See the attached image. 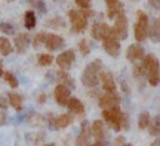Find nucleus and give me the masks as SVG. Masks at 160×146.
I'll return each mask as SVG.
<instances>
[{
    "instance_id": "obj_15",
    "label": "nucleus",
    "mask_w": 160,
    "mask_h": 146,
    "mask_svg": "<svg viewBox=\"0 0 160 146\" xmlns=\"http://www.w3.org/2000/svg\"><path fill=\"white\" fill-rule=\"evenodd\" d=\"M145 56V50L140 44H131L126 50V59L130 62H136Z\"/></svg>"
},
{
    "instance_id": "obj_27",
    "label": "nucleus",
    "mask_w": 160,
    "mask_h": 146,
    "mask_svg": "<svg viewBox=\"0 0 160 146\" xmlns=\"http://www.w3.org/2000/svg\"><path fill=\"white\" fill-rule=\"evenodd\" d=\"M122 12H124V5H122L120 1H119L116 5L108 7V17H109V19H115L118 15H120V14H122Z\"/></svg>"
},
{
    "instance_id": "obj_33",
    "label": "nucleus",
    "mask_w": 160,
    "mask_h": 146,
    "mask_svg": "<svg viewBox=\"0 0 160 146\" xmlns=\"http://www.w3.org/2000/svg\"><path fill=\"white\" fill-rule=\"evenodd\" d=\"M0 31L6 34V35H14L15 34V27L10 22H0Z\"/></svg>"
},
{
    "instance_id": "obj_1",
    "label": "nucleus",
    "mask_w": 160,
    "mask_h": 146,
    "mask_svg": "<svg viewBox=\"0 0 160 146\" xmlns=\"http://www.w3.org/2000/svg\"><path fill=\"white\" fill-rule=\"evenodd\" d=\"M140 66L144 71V76L148 77V81L151 86H158L160 82V62L156 56L148 54L141 59Z\"/></svg>"
},
{
    "instance_id": "obj_12",
    "label": "nucleus",
    "mask_w": 160,
    "mask_h": 146,
    "mask_svg": "<svg viewBox=\"0 0 160 146\" xmlns=\"http://www.w3.org/2000/svg\"><path fill=\"white\" fill-rule=\"evenodd\" d=\"M70 89L64 85V84H59L55 86L54 89V97L55 101L60 105V106H65L68 104V100L70 99Z\"/></svg>"
},
{
    "instance_id": "obj_44",
    "label": "nucleus",
    "mask_w": 160,
    "mask_h": 146,
    "mask_svg": "<svg viewBox=\"0 0 160 146\" xmlns=\"http://www.w3.org/2000/svg\"><path fill=\"white\" fill-rule=\"evenodd\" d=\"M42 146H55L54 144H45V145H42Z\"/></svg>"
},
{
    "instance_id": "obj_40",
    "label": "nucleus",
    "mask_w": 160,
    "mask_h": 146,
    "mask_svg": "<svg viewBox=\"0 0 160 146\" xmlns=\"http://www.w3.org/2000/svg\"><path fill=\"white\" fill-rule=\"evenodd\" d=\"M115 141H116V142H115L114 146H122V145H124V137H122V136H119Z\"/></svg>"
},
{
    "instance_id": "obj_28",
    "label": "nucleus",
    "mask_w": 160,
    "mask_h": 146,
    "mask_svg": "<svg viewBox=\"0 0 160 146\" xmlns=\"http://www.w3.org/2000/svg\"><path fill=\"white\" fill-rule=\"evenodd\" d=\"M149 121H150V114L149 111H141L140 115H139V119H138V126L140 130H145L149 125Z\"/></svg>"
},
{
    "instance_id": "obj_18",
    "label": "nucleus",
    "mask_w": 160,
    "mask_h": 146,
    "mask_svg": "<svg viewBox=\"0 0 160 146\" xmlns=\"http://www.w3.org/2000/svg\"><path fill=\"white\" fill-rule=\"evenodd\" d=\"M148 36L152 42H160V16H158L149 26Z\"/></svg>"
},
{
    "instance_id": "obj_10",
    "label": "nucleus",
    "mask_w": 160,
    "mask_h": 146,
    "mask_svg": "<svg viewBox=\"0 0 160 146\" xmlns=\"http://www.w3.org/2000/svg\"><path fill=\"white\" fill-rule=\"evenodd\" d=\"M90 137H91V127L89 122L85 120L81 122L80 132L76 137L75 145L76 146H90Z\"/></svg>"
},
{
    "instance_id": "obj_39",
    "label": "nucleus",
    "mask_w": 160,
    "mask_h": 146,
    "mask_svg": "<svg viewBox=\"0 0 160 146\" xmlns=\"http://www.w3.org/2000/svg\"><path fill=\"white\" fill-rule=\"evenodd\" d=\"M46 101V95L45 94H40L39 96H38V102L39 104H44Z\"/></svg>"
},
{
    "instance_id": "obj_47",
    "label": "nucleus",
    "mask_w": 160,
    "mask_h": 146,
    "mask_svg": "<svg viewBox=\"0 0 160 146\" xmlns=\"http://www.w3.org/2000/svg\"><path fill=\"white\" fill-rule=\"evenodd\" d=\"M6 1H9V2H11V1H14V0H6Z\"/></svg>"
},
{
    "instance_id": "obj_17",
    "label": "nucleus",
    "mask_w": 160,
    "mask_h": 146,
    "mask_svg": "<svg viewBox=\"0 0 160 146\" xmlns=\"http://www.w3.org/2000/svg\"><path fill=\"white\" fill-rule=\"evenodd\" d=\"M29 34H25V32H21V34H18L15 36V40H14V44H15V49L19 54H22L26 51L28 49V45H29Z\"/></svg>"
},
{
    "instance_id": "obj_6",
    "label": "nucleus",
    "mask_w": 160,
    "mask_h": 146,
    "mask_svg": "<svg viewBox=\"0 0 160 146\" xmlns=\"http://www.w3.org/2000/svg\"><path fill=\"white\" fill-rule=\"evenodd\" d=\"M101 41H102V49L106 51L108 55H110L111 57H118L120 55V49H121L120 40L112 34V31L110 32L109 36H106Z\"/></svg>"
},
{
    "instance_id": "obj_3",
    "label": "nucleus",
    "mask_w": 160,
    "mask_h": 146,
    "mask_svg": "<svg viewBox=\"0 0 160 146\" xmlns=\"http://www.w3.org/2000/svg\"><path fill=\"white\" fill-rule=\"evenodd\" d=\"M92 11L90 9H81V10H70L69 11V20L71 24L72 32H82L88 26V19L92 16Z\"/></svg>"
},
{
    "instance_id": "obj_19",
    "label": "nucleus",
    "mask_w": 160,
    "mask_h": 146,
    "mask_svg": "<svg viewBox=\"0 0 160 146\" xmlns=\"http://www.w3.org/2000/svg\"><path fill=\"white\" fill-rule=\"evenodd\" d=\"M66 106H68V109H69L71 112H74L75 115H81V114H84V111H85L84 104H82L78 97H71V99H69Z\"/></svg>"
},
{
    "instance_id": "obj_26",
    "label": "nucleus",
    "mask_w": 160,
    "mask_h": 146,
    "mask_svg": "<svg viewBox=\"0 0 160 146\" xmlns=\"http://www.w3.org/2000/svg\"><path fill=\"white\" fill-rule=\"evenodd\" d=\"M44 25H45L46 27H50V29H55V30H58V29H62V27L65 26V21H64L60 16H55V17H51V19L46 20Z\"/></svg>"
},
{
    "instance_id": "obj_20",
    "label": "nucleus",
    "mask_w": 160,
    "mask_h": 146,
    "mask_svg": "<svg viewBox=\"0 0 160 146\" xmlns=\"http://www.w3.org/2000/svg\"><path fill=\"white\" fill-rule=\"evenodd\" d=\"M91 127V135L95 137V140H102L105 136V129L104 122L101 120H94Z\"/></svg>"
},
{
    "instance_id": "obj_21",
    "label": "nucleus",
    "mask_w": 160,
    "mask_h": 146,
    "mask_svg": "<svg viewBox=\"0 0 160 146\" xmlns=\"http://www.w3.org/2000/svg\"><path fill=\"white\" fill-rule=\"evenodd\" d=\"M8 101L9 105L12 106L16 111H21L22 110V96L16 94V92H9L8 94Z\"/></svg>"
},
{
    "instance_id": "obj_13",
    "label": "nucleus",
    "mask_w": 160,
    "mask_h": 146,
    "mask_svg": "<svg viewBox=\"0 0 160 146\" xmlns=\"http://www.w3.org/2000/svg\"><path fill=\"white\" fill-rule=\"evenodd\" d=\"M119 96L115 91H106L105 94H102L99 99V106L104 110V109H110L112 106L119 105Z\"/></svg>"
},
{
    "instance_id": "obj_38",
    "label": "nucleus",
    "mask_w": 160,
    "mask_h": 146,
    "mask_svg": "<svg viewBox=\"0 0 160 146\" xmlns=\"http://www.w3.org/2000/svg\"><path fill=\"white\" fill-rule=\"evenodd\" d=\"M148 1H149V4H150L154 9L160 10V0H148Z\"/></svg>"
},
{
    "instance_id": "obj_30",
    "label": "nucleus",
    "mask_w": 160,
    "mask_h": 146,
    "mask_svg": "<svg viewBox=\"0 0 160 146\" xmlns=\"http://www.w3.org/2000/svg\"><path fill=\"white\" fill-rule=\"evenodd\" d=\"M45 37H46V32H44V31L38 32V34L35 35L34 40H32V47H34V49H39L41 45H44Z\"/></svg>"
},
{
    "instance_id": "obj_4",
    "label": "nucleus",
    "mask_w": 160,
    "mask_h": 146,
    "mask_svg": "<svg viewBox=\"0 0 160 146\" xmlns=\"http://www.w3.org/2000/svg\"><path fill=\"white\" fill-rule=\"evenodd\" d=\"M101 116L104 119V121L115 131H120L121 130V124H122V117L124 114L120 110L119 105L112 106L110 109H104L101 112Z\"/></svg>"
},
{
    "instance_id": "obj_14",
    "label": "nucleus",
    "mask_w": 160,
    "mask_h": 146,
    "mask_svg": "<svg viewBox=\"0 0 160 146\" xmlns=\"http://www.w3.org/2000/svg\"><path fill=\"white\" fill-rule=\"evenodd\" d=\"M99 79L101 81V85H102V89L105 91H115L116 90V85H115V80H114V76L112 74L106 70V69H101L100 72H99Z\"/></svg>"
},
{
    "instance_id": "obj_2",
    "label": "nucleus",
    "mask_w": 160,
    "mask_h": 146,
    "mask_svg": "<svg viewBox=\"0 0 160 146\" xmlns=\"http://www.w3.org/2000/svg\"><path fill=\"white\" fill-rule=\"evenodd\" d=\"M102 69V62L100 59H96L86 65L81 74V82L84 86L95 87L99 82V72Z\"/></svg>"
},
{
    "instance_id": "obj_43",
    "label": "nucleus",
    "mask_w": 160,
    "mask_h": 146,
    "mask_svg": "<svg viewBox=\"0 0 160 146\" xmlns=\"http://www.w3.org/2000/svg\"><path fill=\"white\" fill-rule=\"evenodd\" d=\"M4 74V70H2V64H1V60H0V76H2Z\"/></svg>"
},
{
    "instance_id": "obj_45",
    "label": "nucleus",
    "mask_w": 160,
    "mask_h": 146,
    "mask_svg": "<svg viewBox=\"0 0 160 146\" xmlns=\"http://www.w3.org/2000/svg\"><path fill=\"white\" fill-rule=\"evenodd\" d=\"M122 146H132V145H131V144H124Z\"/></svg>"
},
{
    "instance_id": "obj_11",
    "label": "nucleus",
    "mask_w": 160,
    "mask_h": 146,
    "mask_svg": "<svg viewBox=\"0 0 160 146\" xmlns=\"http://www.w3.org/2000/svg\"><path fill=\"white\" fill-rule=\"evenodd\" d=\"M111 32V27L102 21H98L91 27V37L95 40H102L106 36H109Z\"/></svg>"
},
{
    "instance_id": "obj_46",
    "label": "nucleus",
    "mask_w": 160,
    "mask_h": 146,
    "mask_svg": "<svg viewBox=\"0 0 160 146\" xmlns=\"http://www.w3.org/2000/svg\"><path fill=\"white\" fill-rule=\"evenodd\" d=\"M26 1H28V2H30V4H32V2H34V0H26Z\"/></svg>"
},
{
    "instance_id": "obj_23",
    "label": "nucleus",
    "mask_w": 160,
    "mask_h": 146,
    "mask_svg": "<svg viewBox=\"0 0 160 146\" xmlns=\"http://www.w3.org/2000/svg\"><path fill=\"white\" fill-rule=\"evenodd\" d=\"M149 134L151 136H160V115L154 116L149 121Z\"/></svg>"
},
{
    "instance_id": "obj_25",
    "label": "nucleus",
    "mask_w": 160,
    "mask_h": 146,
    "mask_svg": "<svg viewBox=\"0 0 160 146\" xmlns=\"http://www.w3.org/2000/svg\"><path fill=\"white\" fill-rule=\"evenodd\" d=\"M12 52V45L10 42V40L5 36L0 37V54L2 56H8Z\"/></svg>"
},
{
    "instance_id": "obj_42",
    "label": "nucleus",
    "mask_w": 160,
    "mask_h": 146,
    "mask_svg": "<svg viewBox=\"0 0 160 146\" xmlns=\"http://www.w3.org/2000/svg\"><path fill=\"white\" fill-rule=\"evenodd\" d=\"M150 146H160V137L156 139L155 141H152V142L150 144Z\"/></svg>"
},
{
    "instance_id": "obj_32",
    "label": "nucleus",
    "mask_w": 160,
    "mask_h": 146,
    "mask_svg": "<svg viewBox=\"0 0 160 146\" xmlns=\"http://www.w3.org/2000/svg\"><path fill=\"white\" fill-rule=\"evenodd\" d=\"M79 50H80V52H81L82 56L89 55V52H90V45H89V41L86 39H81L79 41Z\"/></svg>"
},
{
    "instance_id": "obj_29",
    "label": "nucleus",
    "mask_w": 160,
    "mask_h": 146,
    "mask_svg": "<svg viewBox=\"0 0 160 146\" xmlns=\"http://www.w3.org/2000/svg\"><path fill=\"white\" fill-rule=\"evenodd\" d=\"M2 76H4L5 81L9 84V86H10L11 89H16V87L19 86V81H18V79L14 76V74H12L11 71H5V72L2 74Z\"/></svg>"
},
{
    "instance_id": "obj_37",
    "label": "nucleus",
    "mask_w": 160,
    "mask_h": 146,
    "mask_svg": "<svg viewBox=\"0 0 160 146\" xmlns=\"http://www.w3.org/2000/svg\"><path fill=\"white\" fill-rule=\"evenodd\" d=\"M6 121H8V115H6L5 110H2V111H0V126H4L6 124Z\"/></svg>"
},
{
    "instance_id": "obj_35",
    "label": "nucleus",
    "mask_w": 160,
    "mask_h": 146,
    "mask_svg": "<svg viewBox=\"0 0 160 146\" xmlns=\"http://www.w3.org/2000/svg\"><path fill=\"white\" fill-rule=\"evenodd\" d=\"M75 2L80 9H90L91 6V0H75Z\"/></svg>"
},
{
    "instance_id": "obj_22",
    "label": "nucleus",
    "mask_w": 160,
    "mask_h": 146,
    "mask_svg": "<svg viewBox=\"0 0 160 146\" xmlns=\"http://www.w3.org/2000/svg\"><path fill=\"white\" fill-rule=\"evenodd\" d=\"M56 77H58V80L60 81V84L66 85V86H68L70 90L75 89V82H74L72 77H71V76L68 74V71H64V70L59 71V72L56 74Z\"/></svg>"
},
{
    "instance_id": "obj_36",
    "label": "nucleus",
    "mask_w": 160,
    "mask_h": 146,
    "mask_svg": "<svg viewBox=\"0 0 160 146\" xmlns=\"http://www.w3.org/2000/svg\"><path fill=\"white\" fill-rule=\"evenodd\" d=\"M8 106H9V101L0 94V109H1V110H6Z\"/></svg>"
},
{
    "instance_id": "obj_34",
    "label": "nucleus",
    "mask_w": 160,
    "mask_h": 146,
    "mask_svg": "<svg viewBox=\"0 0 160 146\" xmlns=\"http://www.w3.org/2000/svg\"><path fill=\"white\" fill-rule=\"evenodd\" d=\"M32 4L35 5V7H36V10L39 12H41V14H45L46 12L48 9H46V5H45V1L44 0H35Z\"/></svg>"
},
{
    "instance_id": "obj_5",
    "label": "nucleus",
    "mask_w": 160,
    "mask_h": 146,
    "mask_svg": "<svg viewBox=\"0 0 160 146\" xmlns=\"http://www.w3.org/2000/svg\"><path fill=\"white\" fill-rule=\"evenodd\" d=\"M148 32H149V17L144 11L139 10L138 11V20H136V24L134 26L135 40L139 42L145 41V39L148 37Z\"/></svg>"
},
{
    "instance_id": "obj_16",
    "label": "nucleus",
    "mask_w": 160,
    "mask_h": 146,
    "mask_svg": "<svg viewBox=\"0 0 160 146\" xmlns=\"http://www.w3.org/2000/svg\"><path fill=\"white\" fill-rule=\"evenodd\" d=\"M45 47L50 51H55L59 50L64 46V39L56 34H48L46 32V37H45V42H44Z\"/></svg>"
},
{
    "instance_id": "obj_9",
    "label": "nucleus",
    "mask_w": 160,
    "mask_h": 146,
    "mask_svg": "<svg viewBox=\"0 0 160 146\" xmlns=\"http://www.w3.org/2000/svg\"><path fill=\"white\" fill-rule=\"evenodd\" d=\"M72 122V116L70 114H61L59 116H51L48 120V125L50 129L52 130H60V129H65L69 125H71Z\"/></svg>"
},
{
    "instance_id": "obj_41",
    "label": "nucleus",
    "mask_w": 160,
    "mask_h": 146,
    "mask_svg": "<svg viewBox=\"0 0 160 146\" xmlns=\"http://www.w3.org/2000/svg\"><path fill=\"white\" fill-rule=\"evenodd\" d=\"M90 146H105V144H104V141L102 140H96L94 144H91Z\"/></svg>"
},
{
    "instance_id": "obj_31",
    "label": "nucleus",
    "mask_w": 160,
    "mask_h": 146,
    "mask_svg": "<svg viewBox=\"0 0 160 146\" xmlns=\"http://www.w3.org/2000/svg\"><path fill=\"white\" fill-rule=\"evenodd\" d=\"M52 61H54V56L50 54H40L38 57V62L41 66H49L52 64Z\"/></svg>"
},
{
    "instance_id": "obj_24",
    "label": "nucleus",
    "mask_w": 160,
    "mask_h": 146,
    "mask_svg": "<svg viewBox=\"0 0 160 146\" xmlns=\"http://www.w3.org/2000/svg\"><path fill=\"white\" fill-rule=\"evenodd\" d=\"M24 25L28 30H31L35 27L36 25V16H35V12L32 10H28L25 11L24 14Z\"/></svg>"
},
{
    "instance_id": "obj_8",
    "label": "nucleus",
    "mask_w": 160,
    "mask_h": 146,
    "mask_svg": "<svg viewBox=\"0 0 160 146\" xmlns=\"http://www.w3.org/2000/svg\"><path fill=\"white\" fill-rule=\"evenodd\" d=\"M75 52H74V50L72 49H68V50H65V51H62L61 54H59L58 56H56V64H58V66L61 69V70H64V71H69L70 69H71V66H72V64H74V61H75Z\"/></svg>"
},
{
    "instance_id": "obj_7",
    "label": "nucleus",
    "mask_w": 160,
    "mask_h": 146,
    "mask_svg": "<svg viewBox=\"0 0 160 146\" xmlns=\"http://www.w3.org/2000/svg\"><path fill=\"white\" fill-rule=\"evenodd\" d=\"M111 31L119 40H125L128 37V17L124 12L115 17V22L111 27Z\"/></svg>"
}]
</instances>
